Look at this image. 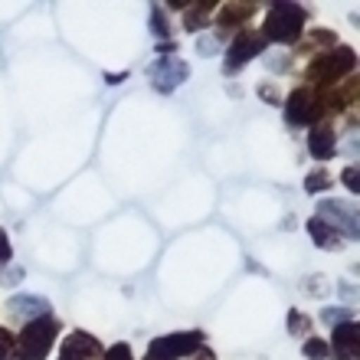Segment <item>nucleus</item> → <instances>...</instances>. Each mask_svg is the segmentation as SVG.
Masks as SVG:
<instances>
[{"mask_svg": "<svg viewBox=\"0 0 360 360\" xmlns=\"http://www.w3.org/2000/svg\"><path fill=\"white\" fill-rule=\"evenodd\" d=\"M354 72H357V53L351 46L338 43L334 49H324V53H318V56H311L304 63L302 82L318 89V92H328V89H334L338 82L354 76Z\"/></svg>", "mask_w": 360, "mask_h": 360, "instance_id": "nucleus-1", "label": "nucleus"}, {"mask_svg": "<svg viewBox=\"0 0 360 360\" xmlns=\"http://www.w3.org/2000/svg\"><path fill=\"white\" fill-rule=\"evenodd\" d=\"M311 20V10L302 7V4H288V0H278L266 10V23H262V37L266 43L275 46H295L298 39L304 37V23Z\"/></svg>", "mask_w": 360, "mask_h": 360, "instance_id": "nucleus-2", "label": "nucleus"}, {"mask_svg": "<svg viewBox=\"0 0 360 360\" xmlns=\"http://www.w3.org/2000/svg\"><path fill=\"white\" fill-rule=\"evenodd\" d=\"M59 334H63V321L53 311L27 321L17 334V360H46Z\"/></svg>", "mask_w": 360, "mask_h": 360, "instance_id": "nucleus-3", "label": "nucleus"}, {"mask_svg": "<svg viewBox=\"0 0 360 360\" xmlns=\"http://www.w3.org/2000/svg\"><path fill=\"white\" fill-rule=\"evenodd\" d=\"M282 108H285V122L292 124V128H311L318 122H328V112H324V92L318 89L298 86L288 92V98H282Z\"/></svg>", "mask_w": 360, "mask_h": 360, "instance_id": "nucleus-4", "label": "nucleus"}, {"mask_svg": "<svg viewBox=\"0 0 360 360\" xmlns=\"http://www.w3.org/2000/svg\"><path fill=\"white\" fill-rule=\"evenodd\" d=\"M266 37L259 33V30H243V33H236V37L229 39V49H226V59H223V72L226 76H236L239 69L246 66V63H252L256 56H262L266 53Z\"/></svg>", "mask_w": 360, "mask_h": 360, "instance_id": "nucleus-5", "label": "nucleus"}, {"mask_svg": "<svg viewBox=\"0 0 360 360\" xmlns=\"http://www.w3.org/2000/svg\"><path fill=\"white\" fill-rule=\"evenodd\" d=\"M219 13L213 17V27H217V39H233L236 33L249 30V20L256 17V4H219Z\"/></svg>", "mask_w": 360, "mask_h": 360, "instance_id": "nucleus-6", "label": "nucleus"}, {"mask_svg": "<svg viewBox=\"0 0 360 360\" xmlns=\"http://www.w3.org/2000/svg\"><path fill=\"white\" fill-rule=\"evenodd\" d=\"M318 219L328 223L341 239H357V210L347 200H324L318 207Z\"/></svg>", "mask_w": 360, "mask_h": 360, "instance_id": "nucleus-7", "label": "nucleus"}, {"mask_svg": "<svg viewBox=\"0 0 360 360\" xmlns=\"http://www.w3.org/2000/svg\"><path fill=\"white\" fill-rule=\"evenodd\" d=\"M148 76H151V82H154V89H158V92H161V95H171V92H177L180 82H187L190 66L180 56L158 59V63L148 69Z\"/></svg>", "mask_w": 360, "mask_h": 360, "instance_id": "nucleus-8", "label": "nucleus"}, {"mask_svg": "<svg viewBox=\"0 0 360 360\" xmlns=\"http://www.w3.org/2000/svg\"><path fill=\"white\" fill-rule=\"evenodd\" d=\"M331 357L334 360H360V324L357 318L341 324H331Z\"/></svg>", "mask_w": 360, "mask_h": 360, "instance_id": "nucleus-9", "label": "nucleus"}, {"mask_svg": "<svg viewBox=\"0 0 360 360\" xmlns=\"http://www.w3.org/2000/svg\"><path fill=\"white\" fill-rule=\"evenodd\" d=\"M102 341L89 331H69L59 347V360H102Z\"/></svg>", "mask_w": 360, "mask_h": 360, "instance_id": "nucleus-10", "label": "nucleus"}, {"mask_svg": "<svg viewBox=\"0 0 360 360\" xmlns=\"http://www.w3.org/2000/svg\"><path fill=\"white\" fill-rule=\"evenodd\" d=\"M308 154H311L318 164L331 161L334 154H338V128H334L331 122L311 124V131H308Z\"/></svg>", "mask_w": 360, "mask_h": 360, "instance_id": "nucleus-11", "label": "nucleus"}, {"mask_svg": "<svg viewBox=\"0 0 360 360\" xmlns=\"http://www.w3.org/2000/svg\"><path fill=\"white\" fill-rule=\"evenodd\" d=\"M161 341L177 360H193L207 347V334L203 331H174V334H164Z\"/></svg>", "mask_w": 360, "mask_h": 360, "instance_id": "nucleus-12", "label": "nucleus"}, {"mask_svg": "<svg viewBox=\"0 0 360 360\" xmlns=\"http://www.w3.org/2000/svg\"><path fill=\"white\" fill-rule=\"evenodd\" d=\"M338 46V33L328 27H314L311 33H304L298 43H295V56L298 59H311L318 56V53H324V49H334Z\"/></svg>", "mask_w": 360, "mask_h": 360, "instance_id": "nucleus-13", "label": "nucleus"}, {"mask_svg": "<svg viewBox=\"0 0 360 360\" xmlns=\"http://www.w3.org/2000/svg\"><path fill=\"white\" fill-rule=\"evenodd\" d=\"M7 311H10V318H17V321L27 324V321H33V318H39V314H46L49 304H46V298H39V295H17V298H10Z\"/></svg>", "mask_w": 360, "mask_h": 360, "instance_id": "nucleus-14", "label": "nucleus"}, {"mask_svg": "<svg viewBox=\"0 0 360 360\" xmlns=\"http://www.w3.org/2000/svg\"><path fill=\"white\" fill-rule=\"evenodd\" d=\"M217 7H219L217 0H190V7L184 10V30L187 33H200L203 27H210Z\"/></svg>", "mask_w": 360, "mask_h": 360, "instance_id": "nucleus-15", "label": "nucleus"}, {"mask_svg": "<svg viewBox=\"0 0 360 360\" xmlns=\"http://www.w3.org/2000/svg\"><path fill=\"white\" fill-rule=\"evenodd\" d=\"M304 229H308V236H311V243L318 249H331V252H338V249H344V239L334 233L328 223H321L318 217H311L308 223H304Z\"/></svg>", "mask_w": 360, "mask_h": 360, "instance_id": "nucleus-16", "label": "nucleus"}, {"mask_svg": "<svg viewBox=\"0 0 360 360\" xmlns=\"http://www.w3.org/2000/svg\"><path fill=\"white\" fill-rule=\"evenodd\" d=\"M302 354H304V360H331V347H328V341H324V338H318V334L304 338Z\"/></svg>", "mask_w": 360, "mask_h": 360, "instance_id": "nucleus-17", "label": "nucleus"}, {"mask_svg": "<svg viewBox=\"0 0 360 360\" xmlns=\"http://www.w3.org/2000/svg\"><path fill=\"white\" fill-rule=\"evenodd\" d=\"M334 187V177L328 174V167H318L304 177V193H324V190Z\"/></svg>", "mask_w": 360, "mask_h": 360, "instance_id": "nucleus-18", "label": "nucleus"}, {"mask_svg": "<svg viewBox=\"0 0 360 360\" xmlns=\"http://www.w3.org/2000/svg\"><path fill=\"white\" fill-rule=\"evenodd\" d=\"M151 30L161 43H167V37H171V23H167V10H164L161 4H154L151 7Z\"/></svg>", "mask_w": 360, "mask_h": 360, "instance_id": "nucleus-19", "label": "nucleus"}, {"mask_svg": "<svg viewBox=\"0 0 360 360\" xmlns=\"http://www.w3.org/2000/svg\"><path fill=\"white\" fill-rule=\"evenodd\" d=\"M311 328L314 324L304 311H298V308L288 311V334H295V338H298V334H302V338H311Z\"/></svg>", "mask_w": 360, "mask_h": 360, "instance_id": "nucleus-20", "label": "nucleus"}, {"mask_svg": "<svg viewBox=\"0 0 360 360\" xmlns=\"http://www.w3.org/2000/svg\"><path fill=\"white\" fill-rule=\"evenodd\" d=\"M0 360H17V334L0 328Z\"/></svg>", "mask_w": 360, "mask_h": 360, "instance_id": "nucleus-21", "label": "nucleus"}, {"mask_svg": "<svg viewBox=\"0 0 360 360\" xmlns=\"http://www.w3.org/2000/svg\"><path fill=\"white\" fill-rule=\"evenodd\" d=\"M341 184L351 190V197H357V193H360V167H357V164H347V167H344V171H341Z\"/></svg>", "mask_w": 360, "mask_h": 360, "instance_id": "nucleus-22", "label": "nucleus"}, {"mask_svg": "<svg viewBox=\"0 0 360 360\" xmlns=\"http://www.w3.org/2000/svg\"><path fill=\"white\" fill-rule=\"evenodd\" d=\"M102 360H134V354H131V344L118 341V344H112V347H105Z\"/></svg>", "mask_w": 360, "mask_h": 360, "instance_id": "nucleus-23", "label": "nucleus"}, {"mask_svg": "<svg viewBox=\"0 0 360 360\" xmlns=\"http://www.w3.org/2000/svg\"><path fill=\"white\" fill-rule=\"evenodd\" d=\"M144 360H177V357H174V354L164 347L161 338H154V341L148 344V351H144Z\"/></svg>", "mask_w": 360, "mask_h": 360, "instance_id": "nucleus-24", "label": "nucleus"}, {"mask_svg": "<svg viewBox=\"0 0 360 360\" xmlns=\"http://www.w3.org/2000/svg\"><path fill=\"white\" fill-rule=\"evenodd\" d=\"M259 98H262V102H269V105H282V95L275 92L272 82H259Z\"/></svg>", "mask_w": 360, "mask_h": 360, "instance_id": "nucleus-25", "label": "nucleus"}, {"mask_svg": "<svg viewBox=\"0 0 360 360\" xmlns=\"http://www.w3.org/2000/svg\"><path fill=\"white\" fill-rule=\"evenodd\" d=\"M10 259H13V246H10L7 229L0 226V266H4V262H10Z\"/></svg>", "mask_w": 360, "mask_h": 360, "instance_id": "nucleus-26", "label": "nucleus"}, {"mask_svg": "<svg viewBox=\"0 0 360 360\" xmlns=\"http://www.w3.org/2000/svg\"><path fill=\"white\" fill-rule=\"evenodd\" d=\"M321 321H324V324H331V321H338V324H341V321H351V311H341V308H328V311L321 314Z\"/></svg>", "mask_w": 360, "mask_h": 360, "instance_id": "nucleus-27", "label": "nucleus"}, {"mask_svg": "<svg viewBox=\"0 0 360 360\" xmlns=\"http://www.w3.org/2000/svg\"><path fill=\"white\" fill-rule=\"evenodd\" d=\"M190 0H167V10H187Z\"/></svg>", "mask_w": 360, "mask_h": 360, "instance_id": "nucleus-28", "label": "nucleus"}, {"mask_svg": "<svg viewBox=\"0 0 360 360\" xmlns=\"http://www.w3.org/2000/svg\"><path fill=\"white\" fill-rule=\"evenodd\" d=\"M105 82H124V72H118V76H112V72H108V76H105Z\"/></svg>", "mask_w": 360, "mask_h": 360, "instance_id": "nucleus-29", "label": "nucleus"}]
</instances>
